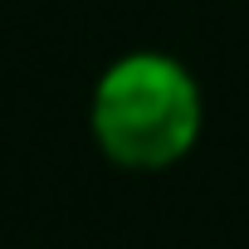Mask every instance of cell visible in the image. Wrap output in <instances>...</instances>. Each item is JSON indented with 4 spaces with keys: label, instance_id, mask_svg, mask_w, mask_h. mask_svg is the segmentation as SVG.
Listing matches in <instances>:
<instances>
[{
    "label": "cell",
    "instance_id": "obj_1",
    "mask_svg": "<svg viewBox=\"0 0 249 249\" xmlns=\"http://www.w3.org/2000/svg\"><path fill=\"white\" fill-rule=\"evenodd\" d=\"M93 142L122 171H166L200 137V88L171 54H127L93 88Z\"/></svg>",
    "mask_w": 249,
    "mask_h": 249
}]
</instances>
